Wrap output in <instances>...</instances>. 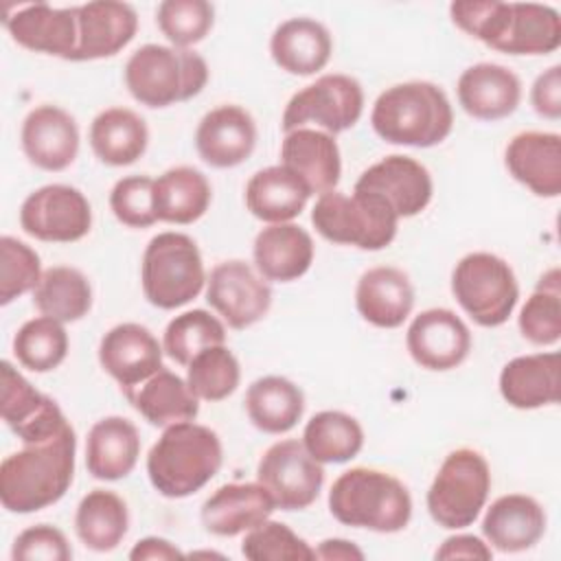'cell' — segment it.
<instances>
[{
  "label": "cell",
  "mask_w": 561,
  "mask_h": 561,
  "mask_svg": "<svg viewBox=\"0 0 561 561\" xmlns=\"http://www.w3.org/2000/svg\"><path fill=\"white\" fill-rule=\"evenodd\" d=\"M77 436L70 423L55 434L22 443L0 465V502L9 513L26 515L59 502L75 478Z\"/></svg>",
  "instance_id": "cell-1"
},
{
  "label": "cell",
  "mask_w": 561,
  "mask_h": 561,
  "mask_svg": "<svg viewBox=\"0 0 561 561\" xmlns=\"http://www.w3.org/2000/svg\"><path fill=\"white\" fill-rule=\"evenodd\" d=\"M449 15L460 31L500 53L548 55L561 44V18L548 4L458 0Z\"/></svg>",
  "instance_id": "cell-2"
},
{
  "label": "cell",
  "mask_w": 561,
  "mask_h": 561,
  "mask_svg": "<svg viewBox=\"0 0 561 561\" xmlns=\"http://www.w3.org/2000/svg\"><path fill=\"white\" fill-rule=\"evenodd\" d=\"M224 462V447L215 430L195 421L164 427L147 454L151 486L171 500L188 497L206 486Z\"/></svg>",
  "instance_id": "cell-3"
},
{
  "label": "cell",
  "mask_w": 561,
  "mask_h": 561,
  "mask_svg": "<svg viewBox=\"0 0 561 561\" xmlns=\"http://www.w3.org/2000/svg\"><path fill=\"white\" fill-rule=\"evenodd\" d=\"M375 134L403 147L440 145L454 127V110L443 92L432 81H405L386 88L370 112Z\"/></svg>",
  "instance_id": "cell-4"
},
{
  "label": "cell",
  "mask_w": 561,
  "mask_h": 561,
  "mask_svg": "<svg viewBox=\"0 0 561 561\" xmlns=\"http://www.w3.org/2000/svg\"><path fill=\"white\" fill-rule=\"evenodd\" d=\"M329 511L344 526L399 533L410 524L412 497L399 478L381 469L353 467L335 478Z\"/></svg>",
  "instance_id": "cell-5"
},
{
  "label": "cell",
  "mask_w": 561,
  "mask_h": 561,
  "mask_svg": "<svg viewBox=\"0 0 561 561\" xmlns=\"http://www.w3.org/2000/svg\"><path fill=\"white\" fill-rule=\"evenodd\" d=\"M206 83L208 64L191 48L145 44L125 64V85L147 107H169L188 101Z\"/></svg>",
  "instance_id": "cell-6"
},
{
  "label": "cell",
  "mask_w": 561,
  "mask_h": 561,
  "mask_svg": "<svg viewBox=\"0 0 561 561\" xmlns=\"http://www.w3.org/2000/svg\"><path fill=\"white\" fill-rule=\"evenodd\" d=\"M140 283L145 298L158 309H178L197 298L206 285L197 243L171 230L151 237L142 252Z\"/></svg>",
  "instance_id": "cell-7"
},
{
  "label": "cell",
  "mask_w": 561,
  "mask_h": 561,
  "mask_svg": "<svg viewBox=\"0 0 561 561\" xmlns=\"http://www.w3.org/2000/svg\"><path fill=\"white\" fill-rule=\"evenodd\" d=\"M311 224L331 243L375 252L392 243L399 217L379 195L353 188V195L322 193L311 208Z\"/></svg>",
  "instance_id": "cell-8"
},
{
  "label": "cell",
  "mask_w": 561,
  "mask_h": 561,
  "mask_svg": "<svg viewBox=\"0 0 561 561\" xmlns=\"http://www.w3.org/2000/svg\"><path fill=\"white\" fill-rule=\"evenodd\" d=\"M489 491L491 469L486 458L471 447H460L445 456L427 489L425 502L438 526L458 530L478 519Z\"/></svg>",
  "instance_id": "cell-9"
},
{
  "label": "cell",
  "mask_w": 561,
  "mask_h": 561,
  "mask_svg": "<svg viewBox=\"0 0 561 561\" xmlns=\"http://www.w3.org/2000/svg\"><path fill=\"white\" fill-rule=\"evenodd\" d=\"M451 294L480 327L504 324L519 298L513 267L497 254L471 252L451 272Z\"/></svg>",
  "instance_id": "cell-10"
},
{
  "label": "cell",
  "mask_w": 561,
  "mask_h": 561,
  "mask_svg": "<svg viewBox=\"0 0 561 561\" xmlns=\"http://www.w3.org/2000/svg\"><path fill=\"white\" fill-rule=\"evenodd\" d=\"M364 112L362 83L342 72H329L298 90L285 105L280 127L294 131L307 123H316L322 131L335 136L351 129Z\"/></svg>",
  "instance_id": "cell-11"
},
{
  "label": "cell",
  "mask_w": 561,
  "mask_h": 561,
  "mask_svg": "<svg viewBox=\"0 0 561 561\" xmlns=\"http://www.w3.org/2000/svg\"><path fill=\"white\" fill-rule=\"evenodd\" d=\"M261 482L280 511H302L311 506L324 484L322 465L311 458L302 440L285 438L265 449L256 465Z\"/></svg>",
  "instance_id": "cell-12"
},
{
  "label": "cell",
  "mask_w": 561,
  "mask_h": 561,
  "mask_svg": "<svg viewBox=\"0 0 561 561\" xmlns=\"http://www.w3.org/2000/svg\"><path fill=\"white\" fill-rule=\"evenodd\" d=\"M20 226L26 234L48 243H72L92 228L88 197L70 184H46L28 193L20 206Z\"/></svg>",
  "instance_id": "cell-13"
},
{
  "label": "cell",
  "mask_w": 561,
  "mask_h": 561,
  "mask_svg": "<svg viewBox=\"0 0 561 561\" xmlns=\"http://www.w3.org/2000/svg\"><path fill=\"white\" fill-rule=\"evenodd\" d=\"M206 300L230 329H248L272 307V289L250 263L230 259L217 263L206 278Z\"/></svg>",
  "instance_id": "cell-14"
},
{
  "label": "cell",
  "mask_w": 561,
  "mask_h": 561,
  "mask_svg": "<svg viewBox=\"0 0 561 561\" xmlns=\"http://www.w3.org/2000/svg\"><path fill=\"white\" fill-rule=\"evenodd\" d=\"M0 414L20 443L46 438L68 423L57 401L42 394L7 359L0 364Z\"/></svg>",
  "instance_id": "cell-15"
},
{
  "label": "cell",
  "mask_w": 561,
  "mask_h": 561,
  "mask_svg": "<svg viewBox=\"0 0 561 561\" xmlns=\"http://www.w3.org/2000/svg\"><path fill=\"white\" fill-rule=\"evenodd\" d=\"M405 346L421 368L451 370L469 357L471 331L451 309L434 307L414 316Z\"/></svg>",
  "instance_id": "cell-16"
},
{
  "label": "cell",
  "mask_w": 561,
  "mask_h": 561,
  "mask_svg": "<svg viewBox=\"0 0 561 561\" xmlns=\"http://www.w3.org/2000/svg\"><path fill=\"white\" fill-rule=\"evenodd\" d=\"M355 191L379 195L394 215L414 217L432 202L434 184L430 171L414 158L392 153L368 167L355 182Z\"/></svg>",
  "instance_id": "cell-17"
},
{
  "label": "cell",
  "mask_w": 561,
  "mask_h": 561,
  "mask_svg": "<svg viewBox=\"0 0 561 561\" xmlns=\"http://www.w3.org/2000/svg\"><path fill=\"white\" fill-rule=\"evenodd\" d=\"M162 344L147 327L123 322L101 337L99 364L127 392L162 368Z\"/></svg>",
  "instance_id": "cell-18"
},
{
  "label": "cell",
  "mask_w": 561,
  "mask_h": 561,
  "mask_svg": "<svg viewBox=\"0 0 561 561\" xmlns=\"http://www.w3.org/2000/svg\"><path fill=\"white\" fill-rule=\"evenodd\" d=\"M77 48L68 61L105 59L123 50L138 31V13L118 0H96L77 7Z\"/></svg>",
  "instance_id": "cell-19"
},
{
  "label": "cell",
  "mask_w": 561,
  "mask_h": 561,
  "mask_svg": "<svg viewBox=\"0 0 561 561\" xmlns=\"http://www.w3.org/2000/svg\"><path fill=\"white\" fill-rule=\"evenodd\" d=\"M20 140L28 162L42 171H64L79 153L77 121L64 107L50 103L26 114Z\"/></svg>",
  "instance_id": "cell-20"
},
{
  "label": "cell",
  "mask_w": 561,
  "mask_h": 561,
  "mask_svg": "<svg viewBox=\"0 0 561 561\" xmlns=\"http://www.w3.org/2000/svg\"><path fill=\"white\" fill-rule=\"evenodd\" d=\"M256 147V123L241 105H219L206 112L195 129L199 158L215 169H230L245 162Z\"/></svg>",
  "instance_id": "cell-21"
},
{
  "label": "cell",
  "mask_w": 561,
  "mask_h": 561,
  "mask_svg": "<svg viewBox=\"0 0 561 561\" xmlns=\"http://www.w3.org/2000/svg\"><path fill=\"white\" fill-rule=\"evenodd\" d=\"M9 35L26 50L70 59L77 48V7L57 9L46 2L18 7L2 18Z\"/></svg>",
  "instance_id": "cell-22"
},
{
  "label": "cell",
  "mask_w": 561,
  "mask_h": 561,
  "mask_svg": "<svg viewBox=\"0 0 561 561\" xmlns=\"http://www.w3.org/2000/svg\"><path fill=\"white\" fill-rule=\"evenodd\" d=\"M456 94L460 107L469 116L478 121H500L517 110L522 101V81L502 64L480 61L458 77Z\"/></svg>",
  "instance_id": "cell-23"
},
{
  "label": "cell",
  "mask_w": 561,
  "mask_h": 561,
  "mask_svg": "<svg viewBox=\"0 0 561 561\" xmlns=\"http://www.w3.org/2000/svg\"><path fill=\"white\" fill-rule=\"evenodd\" d=\"M508 173L539 197L561 193V136L554 131H522L504 151Z\"/></svg>",
  "instance_id": "cell-24"
},
{
  "label": "cell",
  "mask_w": 561,
  "mask_h": 561,
  "mask_svg": "<svg viewBox=\"0 0 561 561\" xmlns=\"http://www.w3.org/2000/svg\"><path fill=\"white\" fill-rule=\"evenodd\" d=\"M276 504L261 482L221 484L202 504V524L217 537H234L270 519Z\"/></svg>",
  "instance_id": "cell-25"
},
{
  "label": "cell",
  "mask_w": 561,
  "mask_h": 561,
  "mask_svg": "<svg viewBox=\"0 0 561 561\" xmlns=\"http://www.w3.org/2000/svg\"><path fill=\"white\" fill-rule=\"evenodd\" d=\"M280 164L294 171L311 195L335 191L342 175L340 147L335 138L320 129L298 127L287 131L280 145Z\"/></svg>",
  "instance_id": "cell-26"
},
{
  "label": "cell",
  "mask_w": 561,
  "mask_h": 561,
  "mask_svg": "<svg viewBox=\"0 0 561 561\" xmlns=\"http://www.w3.org/2000/svg\"><path fill=\"white\" fill-rule=\"evenodd\" d=\"M500 394L517 410H535L559 403L561 357L557 351L519 355L500 373Z\"/></svg>",
  "instance_id": "cell-27"
},
{
  "label": "cell",
  "mask_w": 561,
  "mask_h": 561,
  "mask_svg": "<svg viewBox=\"0 0 561 561\" xmlns=\"http://www.w3.org/2000/svg\"><path fill=\"white\" fill-rule=\"evenodd\" d=\"M546 533V511L524 493H508L491 502L482 517L486 543L500 552H524Z\"/></svg>",
  "instance_id": "cell-28"
},
{
  "label": "cell",
  "mask_w": 561,
  "mask_h": 561,
  "mask_svg": "<svg viewBox=\"0 0 561 561\" xmlns=\"http://www.w3.org/2000/svg\"><path fill=\"white\" fill-rule=\"evenodd\" d=\"M359 316L379 329L401 327L414 307V287L408 274L392 265L366 270L355 289Z\"/></svg>",
  "instance_id": "cell-29"
},
{
  "label": "cell",
  "mask_w": 561,
  "mask_h": 561,
  "mask_svg": "<svg viewBox=\"0 0 561 561\" xmlns=\"http://www.w3.org/2000/svg\"><path fill=\"white\" fill-rule=\"evenodd\" d=\"M313 239L311 234L287 221V224H270L259 230L252 245V256L259 274L265 280L289 283L307 274L313 263Z\"/></svg>",
  "instance_id": "cell-30"
},
{
  "label": "cell",
  "mask_w": 561,
  "mask_h": 561,
  "mask_svg": "<svg viewBox=\"0 0 561 561\" xmlns=\"http://www.w3.org/2000/svg\"><path fill=\"white\" fill-rule=\"evenodd\" d=\"M333 53L329 28L311 18H289L280 22L270 39L274 64L296 77H309L322 70Z\"/></svg>",
  "instance_id": "cell-31"
},
{
  "label": "cell",
  "mask_w": 561,
  "mask_h": 561,
  "mask_svg": "<svg viewBox=\"0 0 561 561\" xmlns=\"http://www.w3.org/2000/svg\"><path fill=\"white\" fill-rule=\"evenodd\" d=\"M140 456V436L125 416L96 421L85 438V467L96 480L114 482L127 478Z\"/></svg>",
  "instance_id": "cell-32"
},
{
  "label": "cell",
  "mask_w": 561,
  "mask_h": 561,
  "mask_svg": "<svg viewBox=\"0 0 561 561\" xmlns=\"http://www.w3.org/2000/svg\"><path fill=\"white\" fill-rule=\"evenodd\" d=\"M131 408L153 427H169L182 421H195L199 399L188 388L186 379L169 368H160L140 386L123 392Z\"/></svg>",
  "instance_id": "cell-33"
},
{
  "label": "cell",
  "mask_w": 561,
  "mask_h": 561,
  "mask_svg": "<svg viewBox=\"0 0 561 561\" xmlns=\"http://www.w3.org/2000/svg\"><path fill=\"white\" fill-rule=\"evenodd\" d=\"M307 184L287 167L256 171L245 184V208L261 221L287 224L302 213L309 199Z\"/></svg>",
  "instance_id": "cell-34"
},
{
  "label": "cell",
  "mask_w": 561,
  "mask_h": 561,
  "mask_svg": "<svg viewBox=\"0 0 561 561\" xmlns=\"http://www.w3.org/2000/svg\"><path fill=\"white\" fill-rule=\"evenodd\" d=\"M210 199V182L195 167H171L153 180V213L158 221L193 224L208 210Z\"/></svg>",
  "instance_id": "cell-35"
},
{
  "label": "cell",
  "mask_w": 561,
  "mask_h": 561,
  "mask_svg": "<svg viewBox=\"0 0 561 561\" xmlns=\"http://www.w3.org/2000/svg\"><path fill=\"white\" fill-rule=\"evenodd\" d=\"M149 145V129L140 114L129 107H107L90 125V147L107 167L134 164Z\"/></svg>",
  "instance_id": "cell-36"
},
{
  "label": "cell",
  "mask_w": 561,
  "mask_h": 561,
  "mask_svg": "<svg viewBox=\"0 0 561 561\" xmlns=\"http://www.w3.org/2000/svg\"><path fill=\"white\" fill-rule=\"evenodd\" d=\"M245 412L256 430L265 434H285L302 419L305 394L291 379L265 375L248 386Z\"/></svg>",
  "instance_id": "cell-37"
},
{
  "label": "cell",
  "mask_w": 561,
  "mask_h": 561,
  "mask_svg": "<svg viewBox=\"0 0 561 561\" xmlns=\"http://www.w3.org/2000/svg\"><path fill=\"white\" fill-rule=\"evenodd\" d=\"M129 528L125 500L107 489H94L81 497L75 513V533L79 541L94 552L114 550Z\"/></svg>",
  "instance_id": "cell-38"
},
{
  "label": "cell",
  "mask_w": 561,
  "mask_h": 561,
  "mask_svg": "<svg viewBox=\"0 0 561 561\" xmlns=\"http://www.w3.org/2000/svg\"><path fill=\"white\" fill-rule=\"evenodd\" d=\"M33 305L42 316L59 322H77L92 307V287L88 276L70 265H53L44 270L33 289Z\"/></svg>",
  "instance_id": "cell-39"
},
{
  "label": "cell",
  "mask_w": 561,
  "mask_h": 561,
  "mask_svg": "<svg viewBox=\"0 0 561 561\" xmlns=\"http://www.w3.org/2000/svg\"><path fill=\"white\" fill-rule=\"evenodd\" d=\"M302 445L320 465L348 462L364 447V430L359 421L346 412L322 410L307 421Z\"/></svg>",
  "instance_id": "cell-40"
},
{
  "label": "cell",
  "mask_w": 561,
  "mask_h": 561,
  "mask_svg": "<svg viewBox=\"0 0 561 561\" xmlns=\"http://www.w3.org/2000/svg\"><path fill=\"white\" fill-rule=\"evenodd\" d=\"M13 355L20 366L33 373L55 370L68 355L64 322L48 316L26 320L13 335Z\"/></svg>",
  "instance_id": "cell-41"
},
{
  "label": "cell",
  "mask_w": 561,
  "mask_h": 561,
  "mask_svg": "<svg viewBox=\"0 0 561 561\" xmlns=\"http://www.w3.org/2000/svg\"><path fill=\"white\" fill-rule=\"evenodd\" d=\"M522 335L537 344L550 346L561 337V272L550 267L541 274L535 291L524 302L517 318Z\"/></svg>",
  "instance_id": "cell-42"
},
{
  "label": "cell",
  "mask_w": 561,
  "mask_h": 561,
  "mask_svg": "<svg viewBox=\"0 0 561 561\" xmlns=\"http://www.w3.org/2000/svg\"><path fill=\"white\" fill-rule=\"evenodd\" d=\"M219 344H226V327L206 309H191L175 316L162 335L164 353L180 366H188L197 353Z\"/></svg>",
  "instance_id": "cell-43"
},
{
  "label": "cell",
  "mask_w": 561,
  "mask_h": 561,
  "mask_svg": "<svg viewBox=\"0 0 561 561\" xmlns=\"http://www.w3.org/2000/svg\"><path fill=\"white\" fill-rule=\"evenodd\" d=\"M241 381V366L226 346H210L197 353L186 366V383L202 401H221L230 397Z\"/></svg>",
  "instance_id": "cell-44"
},
{
  "label": "cell",
  "mask_w": 561,
  "mask_h": 561,
  "mask_svg": "<svg viewBox=\"0 0 561 561\" xmlns=\"http://www.w3.org/2000/svg\"><path fill=\"white\" fill-rule=\"evenodd\" d=\"M156 22L173 46L191 48L210 33L215 9L206 0H164L158 4Z\"/></svg>",
  "instance_id": "cell-45"
},
{
  "label": "cell",
  "mask_w": 561,
  "mask_h": 561,
  "mask_svg": "<svg viewBox=\"0 0 561 561\" xmlns=\"http://www.w3.org/2000/svg\"><path fill=\"white\" fill-rule=\"evenodd\" d=\"M241 554L250 561H311L313 548L287 524L265 519L245 533Z\"/></svg>",
  "instance_id": "cell-46"
},
{
  "label": "cell",
  "mask_w": 561,
  "mask_h": 561,
  "mask_svg": "<svg viewBox=\"0 0 561 561\" xmlns=\"http://www.w3.org/2000/svg\"><path fill=\"white\" fill-rule=\"evenodd\" d=\"M39 254L15 237H0V305L33 291L42 278Z\"/></svg>",
  "instance_id": "cell-47"
},
{
  "label": "cell",
  "mask_w": 561,
  "mask_h": 561,
  "mask_svg": "<svg viewBox=\"0 0 561 561\" xmlns=\"http://www.w3.org/2000/svg\"><path fill=\"white\" fill-rule=\"evenodd\" d=\"M110 208L114 217L127 228L153 226V180L149 175L121 178L110 191Z\"/></svg>",
  "instance_id": "cell-48"
},
{
  "label": "cell",
  "mask_w": 561,
  "mask_h": 561,
  "mask_svg": "<svg viewBox=\"0 0 561 561\" xmlns=\"http://www.w3.org/2000/svg\"><path fill=\"white\" fill-rule=\"evenodd\" d=\"M13 561H70L72 548L66 535L50 524L24 528L11 548Z\"/></svg>",
  "instance_id": "cell-49"
},
{
  "label": "cell",
  "mask_w": 561,
  "mask_h": 561,
  "mask_svg": "<svg viewBox=\"0 0 561 561\" xmlns=\"http://www.w3.org/2000/svg\"><path fill=\"white\" fill-rule=\"evenodd\" d=\"M530 105L543 118L557 121L561 116V66L559 64L550 66L535 79L530 88Z\"/></svg>",
  "instance_id": "cell-50"
},
{
  "label": "cell",
  "mask_w": 561,
  "mask_h": 561,
  "mask_svg": "<svg viewBox=\"0 0 561 561\" xmlns=\"http://www.w3.org/2000/svg\"><path fill=\"white\" fill-rule=\"evenodd\" d=\"M436 559H484L493 557L491 546L476 535H454L447 537L434 552Z\"/></svg>",
  "instance_id": "cell-51"
},
{
  "label": "cell",
  "mask_w": 561,
  "mask_h": 561,
  "mask_svg": "<svg viewBox=\"0 0 561 561\" xmlns=\"http://www.w3.org/2000/svg\"><path fill=\"white\" fill-rule=\"evenodd\" d=\"M131 561H171V559H184V552L162 537H145L134 543L129 550Z\"/></svg>",
  "instance_id": "cell-52"
},
{
  "label": "cell",
  "mask_w": 561,
  "mask_h": 561,
  "mask_svg": "<svg viewBox=\"0 0 561 561\" xmlns=\"http://www.w3.org/2000/svg\"><path fill=\"white\" fill-rule=\"evenodd\" d=\"M316 559H324V561H362L364 552L348 539H324L318 543V548H313Z\"/></svg>",
  "instance_id": "cell-53"
}]
</instances>
